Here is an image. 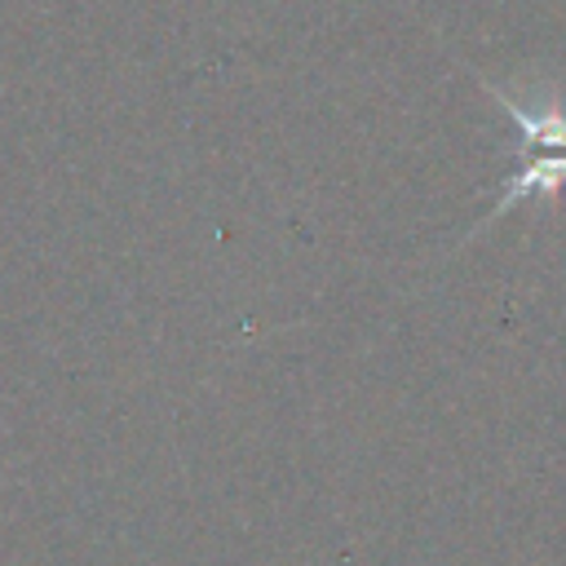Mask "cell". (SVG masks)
Here are the masks:
<instances>
[{
  "label": "cell",
  "instance_id": "obj_1",
  "mask_svg": "<svg viewBox=\"0 0 566 566\" xmlns=\"http://www.w3.org/2000/svg\"><path fill=\"white\" fill-rule=\"evenodd\" d=\"M562 186H566V150H526L522 168L509 172V177L500 181V199H495V208L486 212L482 226L469 230V239H473L478 230H486L491 221L509 217V212H513L517 203H526V199H544V195L553 199Z\"/></svg>",
  "mask_w": 566,
  "mask_h": 566
}]
</instances>
